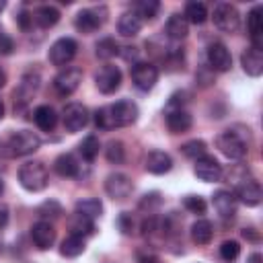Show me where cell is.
<instances>
[{
  "instance_id": "obj_1",
  "label": "cell",
  "mask_w": 263,
  "mask_h": 263,
  "mask_svg": "<svg viewBox=\"0 0 263 263\" xmlns=\"http://www.w3.org/2000/svg\"><path fill=\"white\" fill-rule=\"evenodd\" d=\"M216 146L230 160H238L249 152V140L245 138V134L238 132V127L222 132L218 136V140H216Z\"/></svg>"
},
{
  "instance_id": "obj_2",
  "label": "cell",
  "mask_w": 263,
  "mask_h": 263,
  "mask_svg": "<svg viewBox=\"0 0 263 263\" xmlns=\"http://www.w3.org/2000/svg\"><path fill=\"white\" fill-rule=\"evenodd\" d=\"M18 181L27 191H41L49 181L47 166L41 160H29L18 168Z\"/></svg>"
},
{
  "instance_id": "obj_3",
  "label": "cell",
  "mask_w": 263,
  "mask_h": 263,
  "mask_svg": "<svg viewBox=\"0 0 263 263\" xmlns=\"http://www.w3.org/2000/svg\"><path fill=\"white\" fill-rule=\"evenodd\" d=\"M41 146V138L29 129H18L14 134H10V138L6 140L4 144V150H6V156H27V154H33L37 148Z\"/></svg>"
},
{
  "instance_id": "obj_4",
  "label": "cell",
  "mask_w": 263,
  "mask_h": 263,
  "mask_svg": "<svg viewBox=\"0 0 263 263\" xmlns=\"http://www.w3.org/2000/svg\"><path fill=\"white\" fill-rule=\"evenodd\" d=\"M214 25L224 33H234L240 27V14L234 4L230 2H218L214 6Z\"/></svg>"
},
{
  "instance_id": "obj_5",
  "label": "cell",
  "mask_w": 263,
  "mask_h": 263,
  "mask_svg": "<svg viewBox=\"0 0 263 263\" xmlns=\"http://www.w3.org/2000/svg\"><path fill=\"white\" fill-rule=\"evenodd\" d=\"M107 21V8L105 6H92V8H84L76 14L74 18V27L88 35V33H95L99 27H103V23Z\"/></svg>"
},
{
  "instance_id": "obj_6",
  "label": "cell",
  "mask_w": 263,
  "mask_h": 263,
  "mask_svg": "<svg viewBox=\"0 0 263 263\" xmlns=\"http://www.w3.org/2000/svg\"><path fill=\"white\" fill-rule=\"evenodd\" d=\"M76 49H78V45H76V41L72 39V37H60L58 41H53V45L49 47V53H47V58H49V62L53 64V66H66V64H70L72 60H74V55H76Z\"/></svg>"
},
{
  "instance_id": "obj_7",
  "label": "cell",
  "mask_w": 263,
  "mask_h": 263,
  "mask_svg": "<svg viewBox=\"0 0 263 263\" xmlns=\"http://www.w3.org/2000/svg\"><path fill=\"white\" fill-rule=\"evenodd\" d=\"M62 123H64L66 132H70V134L80 132L88 123V109L82 103H70V105H66L64 107V113H62Z\"/></svg>"
},
{
  "instance_id": "obj_8",
  "label": "cell",
  "mask_w": 263,
  "mask_h": 263,
  "mask_svg": "<svg viewBox=\"0 0 263 263\" xmlns=\"http://www.w3.org/2000/svg\"><path fill=\"white\" fill-rule=\"evenodd\" d=\"M95 84L103 95H111L121 86V70L113 64H105L95 74Z\"/></svg>"
},
{
  "instance_id": "obj_9",
  "label": "cell",
  "mask_w": 263,
  "mask_h": 263,
  "mask_svg": "<svg viewBox=\"0 0 263 263\" xmlns=\"http://www.w3.org/2000/svg\"><path fill=\"white\" fill-rule=\"evenodd\" d=\"M82 82V70L80 68H64L55 78H53V88L60 97H70Z\"/></svg>"
},
{
  "instance_id": "obj_10",
  "label": "cell",
  "mask_w": 263,
  "mask_h": 263,
  "mask_svg": "<svg viewBox=\"0 0 263 263\" xmlns=\"http://www.w3.org/2000/svg\"><path fill=\"white\" fill-rule=\"evenodd\" d=\"M132 80L140 90H150L158 80V68L150 62H136L132 66Z\"/></svg>"
},
{
  "instance_id": "obj_11",
  "label": "cell",
  "mask_w": 263,
  "mask_h": 263,
  "mask_svg": "<svg viewBox=\"0 0 263 263\" xmlns=\"http://www.w3.org/2000/svg\"><path fill=\"white\" fill-rule=\"evenodd\" d=\"M105 191H107V195H109L111 199L123 201V199H127V197L132 195L134 183H132V179H129L127 175H123V173H113V175H109L107 181H105Z\"/></svg>"
},
{
  "instance_id": "obj_12",
  "label": "cell",
  "mask_w": 263,
  "mask_h": 263,
  "mask_svg": "<svg viewBox=\"0 0 263 263\" xmlns=\"http://www.w3.org/2000/svg\"><path fill=\"white\" fill-rule=\"evenodd\" d=\"M109 107H111V115H113L115 127L132 125V123H136V119L140 115L138 105L134 101H129V99H121V101H117V103H113Z\"/></svg>"
},
{
  "instance_id": "obj_13",
  "label": "cell",
  "mask_w": 263,
  "mask_h": 263,
  "mask_svg": "<svg viewBox=\"0 0 263 263\" xmlns=\"http://www.w3.org/2000/svg\"><path fill=\"white\" fill-rule=\"evenodd\" d=\"M193 173L203 183H218L222 179V166H220V162L214 156H208V154L195 160Z\"/></svg>"
},
{
  "instance_id": "obj_14",
  "label": "cell",
  "mask_w": 263,
  "mask_h": 263,
  "mask_svg": "<svg viewBox=\"0 0 263 263\" xmlns=\"http://www.w3.org/2000/svg\"><path fill=\"white\" fill-rule=\"evenodd\" d=\"M208 64L216 72H228L232 68V55L224 43H212L208 47Z\"/></svg>"
},
{
  "instance_id": "obj_15",
  "label": "cell",
  "mask_w": 263,
  "mask_h": 263,
  "mask_svg": "<svg viewBox=\"0 0 263 263\" xmlns=\"http://www.w3.org/2000/svg\"><path fill=\"white\" fill-rule=\"evenodd\" d=\"M31 238H33V242H35L37 249H41V251L49 249L55 242V230H53L51 222H47V220L35 222L33 228H31Z\"/></svg>"
},
{
  "instance_id": "obj_16",
  "label": "cell",
  "mask_w": 263,
  "mask_h": 263,
  "mask_svg": "<svg viewBox=\"0 0 263 263\" xmlns=\"http://www.w3.org/2000/svg\"><path fill=\"white\" fill-rule=\"evenodd\" d=\"M236 197L245 203V205H259L261 203V197H263V191H261V185L259 181L255 179H245L240 185H236Z\"/></svg>"
},
{
  "instance_id": "obj_17",
  "label": "cell",
  "mask_w": 263,
  "mask_h": 263,
  "mask_svg": "<svg viewBox=\"0 0 263 263\" xmlns=\"http://www.w3.org/2000/svg\"><path fill=\"white\" fill-rule=\"evenodd\" d=\"M247 29H249V37L255 49H263V16H261V6H255L249 14H247Z\"/></svg>"
},
{
  "instance_id": "obj_18",
  "label": "cell",
  "mask_w": 263,
  "mask_h": 263,
  "mask_svg": "<svg viewBox=\"0 0 263 263\" xmlns=\"http://www.w3.org/2000/svg\"><path fill=\"white\" fill-rule=\"evenodd\" d=\"M37 88H39V76L37 74H25L21 84H18V88L14 90V105L16 107H25L33 99Z\"/></svg>"
},
{
  "instance_id": "obj_19",
  "label": "cell",
  "mask_w": 263,
  "mask_h": 263,
  "mask_svg": "<svg viewBox=\"0 0 263 263\" xmlns=\"http://www.w3.org/2000/svg\"><path fill=\"white\" fill-rule=\"evenodd\" d=\"M144 166L152 175H164L173 168V158L162 150H152V152H148V156L144 160Z\"/></svg>"
},
{
  "instance_id": "obj_20",
  "label": "cell",
  "mask_w": 263,
  "mask_h": 263,
  "mask_svg": "<svg viewBox=\"0 0 263 263\" xmlns=\"http://www.w3.org/2000/svg\"><path fill=\"white\" fill-rule=\"evenodd\" d=\"M212 203H214L216 212L222 218H234V214H236V197H234V193H230L226 189H220V191L214 193Z\"/></svg>"
},
{
  "instance_id": "obj_21",
  "label": "cell",
  "mask_w": 263,
  "mask_h": 263,
  "mask_svg": "<svg viewBox=\"0 0 263 263\" xmlns=\"http://www.w3.org/2000/svg\"><path fill=\"white\" fill-rule=\"evenodd\" d=\"M240 66L249 76H253V78L261 76L263 74V53L255 47L245 49L242 55H240Z\"/></svg>"
},
{
  "instance_id": "obj_22",
  "label": "cell",
  "mask_w": 263,
  "mask_h": 263,
  "mask_svg": "<svg viewBox=\"0 0 263 263\" xmlns=\"http://www.w3.org/2000/svg\"><path fill=\"white\" fill-rule=\"evenodd\" d=\"M193 119L185 109H173L166 113V127L171 134H185L191 127Z\"/></svg>"
},
{
  "instance_id": "obj_23",
  "label": "cell",
  "mask_w": 263,
  "mask_h": 263,
  "mask_svg": "<svg viewBox=\"0 0 263 263\" xmlns=\"http://www.w3.org/2000/svg\"><path fill=\"white\" fill-rule=\"evenodd\" d=\"M33 119H35V123H37V127L41 132H51L55 127V123H58V113L49 105H39L35 109V113H33Z\"/></svg>"
},
{
  "instance_id": "obj_24",
  "label": "cell",
  "mask_w": 263,
  "mask_h": 263,
  "mask_svg": "<svg viewBox=\"0 0 263 263\" xmlns=\"http://www.w3.org/2000/svg\"><path fill=\"white\" fill-rule=\"evenodd\" d=\"M140 29H142V21H140V16L134 10L123 12L119 16V21H117V31L123 37H134V35L140 33Z\"/></svg>"
},
{
  "instance_id": "obj_25",
  "label": "cell",
  "mask_w": 263,
  "mask_h": 263,
  "mask_svg": "<svg viewBox=\"0 0 263 263\" xmlns=\"http://www.w3.org/2000/svg\"><path fill=\"white\" fill-rule=\"evenodd\" d=\"M164 31H166V35H168L171 39H175V41H177V39H185L187 33H189V23H187V18H185L183 14L175 12V14L168 16Z\"/></svg>"
},
{
  "instance_id": "obj_26",
  "label": "cell",
  "mask_w": 263,
  "mask_h": 263,
  "mask_svg": "<svg viewBox=\"0 0 263 263\" xmlns=\"http://www.w3.org/2000/svg\"><path fill=\"white\" fill-rule=\"evenodd\" d=\"M33 21H35L41 29H49V27H53V25L60 21V10H58L55 6H51V4H43V6H39V8L35 10Z\"/></svg>"
},
{
  "instance_id": "obj_27",
  "label": "cell",
  "mask_w": 263,
  "mask_h": 263,
  "mask_svg": "<svg viewBox=\"0 0 263 263\" xmlns=\"http://www.w3.org/2000/svg\"><path fill=\"white\" fill-rule=\"evenodd\" d=\"M53 168H55V173H58L60 177H76V175H78V160H76L72 154L64 152V154H60V156L55 158Z\"/></svg>"
},
{
  "instance_id": "obj_28",
  "label": "cell",
  "mask_w": 263,
  "mask_h": 263,
  "mask_svg": "<svg viewBox=\"0 0 263 263\" xmlns=\"http://www.w3.org/2000/svg\"><path fill=\"white\" fill-rule=\"evenodd\" d=\"M74 214H80L88 220H95L103 214V203L97 199V197H86V199H80L74 208Z\"/></svg>"
},
{
  "instance_id": "obj_29",
  "label": "cell",
  "mask_w": 263,
  "mask_h": 263,
  "mask_svg": "<svg viewBox=\"0 0 263 263\" xmlns=\"http://www.w3.org/2000/svg\"><path fill=\"white\" fill-rule=\"evenodd\" d=\"M68 228H70V234L74 236H88L95 232V220H88L80 214H74L70 220H68Z\"/></svg>"
},
{
  "instance_id": "obj_30",
  "label": "cell",
  "mask_w": 263,
  "mask_h": 263,
  "mask_svg": "<svg viewBox=\"0 0 263 263\" xmlns=\"http://www.w3.org/2000/svg\"><path fill=\"white\" fill-rule=\"evenodd\" d=\"M212 236H214V226H212L210 220H203L201 218V220L193 222V226H191V238H193L195 245H208L212 240Z\"/></svg>"
},
{
  "instance_id": "obj_31",
  "label": "cell",
  "mask_w": 263,
  "mask_h": 263,
  "mask_svg": "<svg viewBox=\"0 0 263 263\" xmlns=\"http://www.w3.org/2000/svg\"><path fill=\"white\" fill-rule=\"evenodd\" d=\"M183 16L187 18V23L201 25V23H205V18H208V8H205L203 2H187Z\"/></svg>"
},
{
  "instance_id": "obj_32",
  "label": "cell",
  "mask_w": 263,
  "mask_h": 263,
  "mask_svg": "<svg viewBox=\"0 0 263 263\" xmlns=\"http://www.w3.org/2000/svg\"><path fill=\"white\" fill-rule=\"evenodd\" d=\"M84 249H86L84 238H82V236H74V234H70L68 238L62 240L60 253H62L64 257H78V255L84 253Z\"/></svg>"
},
{
  "instance_id": "obj_33",
  "label": "cell",
  "mask_w": 263,
  "mask_h": 263,
  "mask_svg": "<svg viewBox=\"0 0 263 263\" xmlns=\"http://www.w3.org/2000/svg\"><path fill=\"white\" fill-rule=\"evenodd\" d=\"M99 148H101V144H99V138H97V136H86V138L78 144V152H80V154H82V158H84V160H88V162L97 158Z\"/></svg>"
},
{
  "instance_id": "obj_34",
  "label": "cell",
  "mask_w": 263,
  "mask_h": 263,
  "mask_svg": "<svg viewBox=\"0 0 263 263\" xmlns=\"http://www.w3.org/2000/svg\"><path fill=\"white\" fill-rule=\"evenodd\" d=\"M205 150H208V146H205L203 140H189V142H185V144L181 146V152H183L187 158H193V160L205 156Z\"/></svg>"
},
{
  "instance_id": "obj_35",
  "label": "cell",
  "mask_w": 263,
  "mask_h": 263,
  "mask_svg": "<svg viewBox=\"0 0 263 263\" xmlns=\"http://www.w3.org/2000/svg\"><path fill=\"white\" fill-rule=\"evenodd\" d=\"M158 10H160V4H158L156 0H142V2L136 4V10H134V12L140 16V21H142V18L150 21V18L156 16Z\"/></svg>"
},
{
  "instance_id": "obj_36",
  "label": "cell",
  "mask_w": 263,
  "mask_h": 263,
  "mask_svg": "<svg viewBox=\"0 0 263 263\" xmlns=\"http://www.w3.org/2000/svg\"><path fill=\"white\" fill-rule=\"evenodd\" d=\"M105 156H107V160H109L111 164H119V162H123V156H125V148H123V144H121L119 140H111V142L107 144V148H105Z\"/></svg>"
},
{
  "instance_id": "obj_37",
  "label": "cell",
  "mask_w": 263,
  "mask_h": 263,
  "mask_svg": "<svg viewBox=\"0 0 263 263\" xmlns=\"http://www.w3.org/2000/svg\"><path fill=\"white\" fill-rule=\"evenodd\" d=\"M95 123L101 129H113L115 127V121H113V115H111V107L109 105L95 111Z\"/></svg>"
},
{
  "instance_id": "obj_38",
  "label": "cell",
  "mask_w": 263,
  "mask_h": 263,
  "mask_svg": "<svg viewBox=\"0 0 263 263\" xmlns=\"http://www.w3.org/2000/svg\"><path fill=\"white\" fill-rule=\"evenodd\" d=\"M117 51H119V47H117L115 39H111V37H105V39H101V41L97 43V55L103 58V60L113 58Z\"/></svg>"
},
{
  "instance_id": "obj_39",
  "label": "cell",
  "mask_w": 263,
  "mask_h": 263,
  "mask_svg": "<svg viewBox=\"0 0 263 263\" xmlns=\"http://www.w3.org/2000/svg\"><path fill=\"white\" fill-rule=\"evenodd\" d=\"M37 214H39V216L45 220V218H58V216H62L64 212H62V205H60L58 201H53V199H47V201H43V203L39 205Z\"/></svg>"
},
{
  "instance_id": "obj_40",
  "label": "cell",
  "mask_w": 263,
  "mask_h": 263,
  "mask_svg": "<svg viewBox=\"0 0 263 263\" xmlns=\"http://www.w3.org/2000/svg\"><path fill=\"white\" fill-rule=\"evenodd\" d=\"M240 253V245L236 240H224L222 247H220V257L226 261V263H232Z\"/></svg>"
},
{
  "instance_id": "obj_41",
  "label": "cell",
  "mask_w": 263,
  "mask_h": 263,
  "mask_svg": "<svg viewBox=\"0 0 263 263\" xmlns=\"http://www.w3.org/2000/svg\"><path fill=\"white\" fill-rule=\"evenodd\" d=\"M183 205H185L191 214H203V212H205V201H203V197H199V195H187V197L183 199Z\"/></svg>"
},
{
  "instance_id": "obj_42",
  "label": "cell",
  "mask_w": 263,
  "mask_h": 263,
  "mask_svg": "<svg viewBox=\"0 0 263 263\" xmlns=\"http://www.w3.org/2000/svg\"><path fill=\"white\" fill-rule=\"evenodd\" d=\"M12 49H14L12 37H8L6 33H0V53L2 55H8V53H12Z\"/></svg>"
},
{
  "instance_id": "obj_43",
  "label": "cell",
  "mask_w": 263,
  "mask_h": 263,
  "mask_svg": "<svg viewBox=\"0 0 263 263\" xmlns=\"http://www.w3.org/2000/svg\"><path fill=\"white\" fill-rule=\"evenodd\" d=\"M16 21H18V25H21V29H23V31H29V29H31V25H33V14H29L27 10H23V12L16 16Z\"/></svg>"
},
{
  "instance_id": "obj_44",
  "label": "cell",
  "mask_w": 263,
  "mask_h": 263,
  "mask_svg": "<svg viewBox=\"0 0 263 263\" xmlns=\"http://www.w3.org/2000/svg\"><path fill=\"white\" fill-rule=\"evenodd\" d=\"M150 205H160V195L158 193H148L144 195V199L140 201V208H150Z\"/></svg>"
},
{
  "instance_id": "obj_45",
  "label": "cell",
  "mask_w": 263,
  "mask_h": 263,
  "mask_svg": "<svg viewBox=\"0 0 263 263\" xmlns=\"http://www.w3.org/2000/svg\"><path fill=\"white\" fill-rule=\"evenodd\" d=\"M119 226H121V230H123L125 234H129L132 228H134V220H132L127 214H121V218H119Z\"/></svg>"
},
{
  "instance_id": "obj_46",
  "label": "cell",
  "mask_w": 263,
  "mask_h": 263,
  "mask_svg": "<svg viewBox=\"0 0 263 263\" xmlns=\"http://www.w3.org/2000/svg\"><path fill=\"white\" fill-rule=\"evenodd\" d=\"M8 224V208L6 205H0V230Z\"/></svg>"
},
{
  "instance_id": "obj_47",
  "label": "cell",
  "mask_w": 263,
  "mask_h": 263,
  "mask_svg": "<svg viewBox=\"0 0 263 263\" xmlns=\"http://www.w3.org/2000/svg\"><path fill=\"white\" fill-rule=\"evenodd\" d=\"M140 263H162V261H160L156 255H146V257L140 259Z\"/></svg>"
},
{
  "instance_id": "obj_48",
  "label": "cell",
  "mask_w": 263,
  "mask_h": 263,
  "mask_svg": "<svg viewBox=\"0 0 263 263\" xmlns=\"http://www.w3.org/2000/svg\"><path fill=\"white\" fill-rule=\"evenodd\" d=\"M247 263H263V257H261L259 253H253V255H249Z\"/></svg>"
},
{
  "instance_id": "obj_49",
  "label": "cell",
  "mask_w": 263,
  "mask_h": 263,
  "mask_svg": "<svg viewBox=\"0 0 263 263\" xmlns=\"http://www.w3.org/2000/svg\"><path fill=\"white\" fill-rule=\"evenodd\" d=\"M4 84H6V74H4V70L0 68V88H2Z\"/></svg>"
},
{
  "instance_id": "obj_50",
  "label": "cell",
  "mask_w": 263,
  "mask_h": 263,
  "mask_svg": "<svg viewBox=\"0 0 263 263\" xmlns=\"http://www.w3.org/2000/svg\"><path fill=\"white\" fill-rule=\"evenodd\" d=\"M2 117H4V103L0 101V119H2Z\"/></svg>"
},
{
  "instance_id": "obj_51",
  "label": "cell",
  "mask_w": 263,
  "mask_h": 263,
  "mask_svg": "<svg viewBox=\"0 0 263 263\" xmlns=\"http://www.w3.org/2000/svg\"><path fill=\"white\" fill-rule=\"evenodd\" d=\"M4 8H6V2H4V0H0V12H2Z\"/></svg>"
},
{
  "instance_id": "obj_52",
  "label": "cell",
  "mask_w": 263,
  "mask_h": 263,
  "mask_svg": "<svg viewBox=\"0 0 263 263\" xmlns=\"http://www.w3.org/2000/svg\"><path fill=\"white\" fill-rule=\"evenodd\" d=\"M2 191H4V181H2V177H0V195H2Z\"/></svg>"
}]
</instances>
